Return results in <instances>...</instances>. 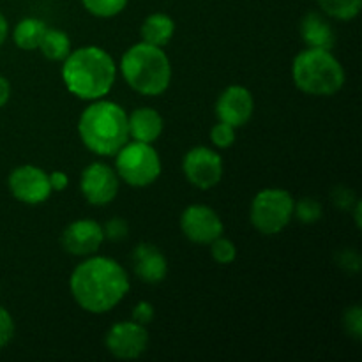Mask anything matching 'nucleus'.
Here are the masks:
<instances>
[{"label":"nucleus","instance_id":"f257e3e1","mask_svg":"<svg viewBox=\"0 0 362 362\" xmlns=\"http://www.w3.org/2000/svg\"><path fill=\"white\" fill-rule=\"evenodd\" d=\"M129 278L122 265L108 257H90L73 271L69 288L81 310L108 313L129 292Z\"/></svg>","mask_w":362,"mask_h":362},{"label":"nucleus","instance_id":"f03ea898","mask_svg":"<svg viewBox=\"0 0 362 362\" xmlns=\"http://www.w3.org/2000/svg\"><path fill=\"white\" fill-rule=\"evenodd\" d=\"M62 62V80L67 90L85 101L105 98L115 83V62L99 46L74 49Z\"/></svg>","mask_w":362,"mask_h":362},{"label":"nucleus","instance_id":"7ed1b4c3","mask_svg":"<svg viewBox=\"0 0 362 362\" xmlns=\"http://www.w3.org/2000/svg\"><path fill=\"white\" fill-rule=\"evenodd\" d=\"M78 131L85 147L99 156H115L129 140L127 113L113 101H98L83 110Z\"/></svg>","mask_w":362,"mask_h":362},{"label":"nucleus","instance_id":"20e7f679","mask_svg":"<svg viewBox=\"0 0 362 362\" xmlns=\"http://www.w3.org/2000/svg\"><path fill=\"white\" fill-rule=\"evenodd\" d=\"M120 71L127 85L144 95L163 94L172 81V66L166 53L144 41L124 53Z\"/></svg>","mask_w":362,"mask_h":362},{"label":"nucleus","instance_id":"39448f33","mask_svg":"<svg viewBox=\"0 0 362 362\" xmlns=\"http://www.w3.org/2000/svg\"><path fill=\"white\" fill-rule=\"evenodd\" d=\"M292 76L299 90L322 98L334 95L345 83V69L331 49H303L293 59Z\"/></svg>","mask_w":362,"mask_h":362},{"label":"nucleus","instance_id":"423d86ee","mask_svg":"<svg viewBox=\"0 0 362 362\" xmlns=\"http://www.w3.org/2000/svg\"><path fill=\"white\" fill-rule=\"evenodd\" d=\"M115 170L119 179L134 187L151 186L161 175V159L152 144L133 140L124 144L115 154Z\"/></svg>","mask_w":362,"mask_h":362},{"label":"nucleus","instance_id":"0eeeda50","mask_svg":"<svg viewBox=\"0 0 362 362\" xmlns=\"http://www.w3.org/2000/svg\"><path fill=\"white\" fill-rule=\"evenodd\" d=\"M296 200L281 187H267L257 193L251 204V223L264 235H276L288 226Z\"/></svg>","mask_w":362,"mask_h":362},{"label":"nucleus","instance_id":"6e6552de","mask_svg":"<svg viewBox=\"0 0 362 362\" xmlns=\"http://www.w3.org/2000/svg\"><path fill=\"white\" fill-rule=\"evenodd\" d=\"M184 175L187 182L198 189H211L223 177V159L209 147H193L187 151L182 161Z\"/></svg>","mask_w":362,"mask_h":362},{"label":"nucleus","instance_id":"1a4fd4ad","mask_svg":"<svg viewBox=\"0 0 362 362\" xmlns=\"http://www.w3.org/2000/svg\"><path fill=\"white\" fill-rule=\"evenodd\" d=\"M7 184H9L13 197L28 205L42 204L52 194L48 173L34 165H23L14 168Z\"/></svg>","mask_w":362,"mask_h":362},{"label":"nucleus","instance_id":"9d476101","mask_svg":"<svg viewBox=\"0 0 362 362\" xmlns=\"http://www.w3.org/2000/svg\"><path fill=\"white\" fill-rule=\"evenodd\" d=\"M80 189L88 204L101 207L119 193V175L105 163H92L81 173Z\"/></svg>","mask_w":362,"mask_h":362},{"label":"nucleus","instance_id":"9b49d317","mask_svg":"<svg viewBox=\"0 0 362 362\" xmlns=\"http://www.w3.org/2000/svg\"><path fill=\"white\" fill-rule=\"evenodd\" d=\"M180 228H182L186 239L194 244H211L212 240L223 235L221 218L218 212L202 204L189 205L180 216Z\"/></svg>","mask_w":362,"mask_h":362},{"label":"nucleus","instance_id":"f8f14e48","mask_svg":"<svg viewBox=\"0 0 362 362\" xmlns=\"http://www.w3.org/2000/svg\"><path fill=\"white\" fill-rule=\"evenodd\" d=\"M147 329H145V325L136 324L134 320L115 324L106 334V349L117 359H138L147 350Z\"/></svg>","mask_w":362,"mask_h":362},{"label":"nucleus","instance_id":"ddd939ff","mask_svg":"<svg viewBox=\"0 0 362 362\" xmlns=\"http://www.w3.org/2000/svg\"><path fill=\"white\" fill-rule=\"evenodd\" d=\"M253 110V95L243 85H230L221 92L218 103H216V115H218L219 122L230 124L235 129L250 122Z\"/></svg>","mask_w":362,"mask_h":362},{"label":"nucleus","instance_id":"4468645a","mask_svg":"<svg viewBox=\"0 0 362 362\" xmlns=\"http://www.w3.org/2000/svg\"><path fill=\"white\" fill-rule=\"evenodd\" d=\"M105 240L103 226L94 219L73 221L62 233V246L74 257H90Z\"/></svg>","mask_w":362,"mask_h":362},{"label":"nucleus","instance_id":"2eb2a0df","mask_svg":"<svg viewBox=\"0 0 362 362\" xmlns=\"http://www.w3.org/2000/svg\"><path fill=\"white\" fill-rule=\"evenodd\" d=\"M133 262L136 276L144 283H148V285L161 283L166 278V274H168V262H166L161 250L156 247L154 244H140L134 250Z\"/></svg>","mask_w":362,"mask_h":362},{"label":"nucleus","instance_id":"dca6fc26","mask_svg":"<svg viewBox=\"0 0 362 362\" xmlns=\"http://www.w3.org/2000/svg\"><path fill=\"white\" fill-rule=\"evenodd\" d=\"M127 127H129V138L136 141H144V144H154L163 133V117L154 108H144L134 110L131 115H127Z\"/></svg>","mask_w":362,"mask_h":362},{"label":"nucleus","instance_id":"f3484780","mask_svg":"<svg viewBox=\"0 0 362 362\" xmlns=\"http://www.w3.org/2000/svg\"><path fill=\"white\" fill-rule=\"evenodd\" d=\"M300 37L308 48L332 49L336 45L334 28L318 13H310L300 21Z\"/></svg>","mask_w":362,"mask_h":362},{"label":"nucleus","instance_id":"a211bd4d","mask_svg":"<svg viewBox=\"0 0 362 362\" xmlns=\"http://www.w3.org/2000/svg\"><path fill=\"white\" fill-rule=\"evenodd\" d=\"M175 32V23L172 18L165 13H154L145 18L141 25V37L144 42H148L152 46H165L168 45L170 39L173 37Z\"/></svg>","mask_w":362,"mask_h":362},{"label":"nucleus","instance_id":"6ab92c4d","mask_svg":"<svg viewBox=\"0 0 362 362\" xmlns=\"http://www.w3.org/2000/svg\"><path fill=\"white\" fill-rule=\"evenodd\" d=\"M46 23L39 18H23L20 23L14 27L13 39L18 48L21 49H37L41 45V39L46 32Z\"/></svg>","mask_w":362,"mask_h":362},{"label":"nucleus","instance_id":"aec40b11","mask_svg":"<svg viewBox=\"0 0 362 362\" xmlns=\"http://www.w3.org/2000/svg\"><path fill=\"white\" fill-rule=\"evenodd\" d=\"M39 49H41L46 59L55 60V62L64 60L71 53L69 35L64 30H59V28H46Z\"/></svg>","mask_w":362,"mask_h":362},{"label":"nucleus","instance_id":"412c9836","mask_svg":"<svg viewBox=\"0 0 362 362\" xmlns=\"http://www.w3.org/2000/svg\"><path fill=\"white\" fill-rule=\"evenodd\" d=\"M320 9L334 20H354L362 9V0H317Z\"/></svg>","mask_w":362,"mask_h":362},{"label":"nucleus","instance_id":"4be33fe9","mask_svg":"<svg viewBox=\"0 0 362 362\" xmlns=\"http://www.w3.org/2000/svg\"><path fill=\"white\" fill-rule=\"evenodd\" d=\"M81 4L94 16L112 18L126 9L127 0H81Z\"/></svg>","mask_w":362,"mask_h":362},{"label":"nucleus","instance_id":"5701e85b","mask_svg":"<svg viewBox=\"0 0 362 362\" xmlns=\"http://www.w3.org/2000/svg\"><path fill=\"white\" fill-rule=\"evenodd\" d=\"M293 214L304 225H313V223H317L322 218V205L317 200H313V198H300L293 205Z\"/></svg>","mask_w":362,"mask_h":362},{"label":"nucleus","instance_id":"b1692460","mask_svg":"<svg viewBox=\"0 0 362 362\" xmlns=\"http://www.w3.org/2000/svg\"><path fill=\"white\" fill-rule=\"evenodd\" d=\"M211 253H212V258H214L218 264L228 265L235 260L237 247L232 240L225 239L223 235H219L218 239H214L211 243Z\"/></svg>","mask_w":362,"mask_h":362},{"label":"nucleus","instance_id":"393cba45","mask_svg":"<svg viewBox=\"0 0 362 362\" xmlns=\"http://www.w3.org/2000/svg\"><path fill=\"white\" fill-rule=\"evenodd\" d=\"M211 140L218 148L232 147L233 141H235V127L226 122H218L212 127Z\"/></svg>","mask_w":362,"mask_h":362},{"label":"nucleus","instance_id":"a878e982","mask_svg":"<svg viewBox=\"0 0 362 362\" xmlns=\"http://www.w3.org/2000/svg\"><path fill=\"white\" fill-rule=\"evenodd\" d=\"M103 233H105V239L108 240H124L129 233V226L127 221L122 218H112L105 226H103Z\"/></svg>","mask_w":362,"mask_h":362},{"label":"nucleus","instance_id":"bb28decb","mask_svg":"<svg viewBox=\"0 0 362 362\" xmlns=\"http://www.w3.org/2000/svg\"><path fill=\"white\" fill-rule=\"evenodd\" d=\"M343 324H345L346 332L350 336H354L356 339L362 338V310L359 306H352L350 310H346L345 318H343Z\"/></svg>","mask_w":362,"mask_h":362},{"label":"nucleus","instance_id":"cd10ccee","mask_svg":"<svg viewBox=\"0 0 362 362\" xmlns=\"http://www.w3.org/2000/svg\"><path fill=\"white\" fill-rule=\"evenodd\" d=\"M14 336V320L6 308L0 306V349L6 346Z\"/></svg>","mask_w":362,"mask_h":362},{"label":"nucleus","instance_id":"c85d7f7f","mask_svg":"<svg viewBox=\"0 0 362 362\" xmlns=\"http://www.w3.org/2000/svg\"><path fill=\"white\" fill-rule=\"evenodd\" d=\"M332 202H334L336 207L343 209V211H346V209H352V205H356V194H354L352 189H349V187L345 186H339V187H334L332 189Z\"/></svg>","mask_w":362,"mask_h":362},{"label":"nucleus","instance_id":"c756f323","mask_svg":"<svg viewBox=\"0 0 362 362\" xmlns=\"http://www.w3.org/2000/svg\"><path fill=\"white\" fill-rule=\"evenodd\" d=\"M154 315H156L154 306H152L151 303H147V300H141V303H138L136 306L133 308V320L140 325L152 324Z\"/></svg>","mask_w":362,"mask_h":362},{"label":"nucleus","instance_id":"7c9ffc66","mask_svg":"<svg viewBox=\"0 0 362 362\" xmlns=\"http://www.w3.org/2000/svg\"><path fill=\"white\" fill-rule=\"evenodd\" d=\"M49 177V186H52V191H62L67 187V175L64 172H53Z\"/></svg>","mask_w":362,"mask_h":362},{"label":"nucleus","instance_id":"2f4dec72","mask_svg":"<svg viewBox=\"0 0 362 362\" xmlns=\"http://www.w3.org/2000/svg\"><path fill=\"white\" fill-rule=\"evenodd\" d=\"M9 95H11V85L6 78L0 74V108L9 101Z\"/></svg>","mask_w":362,"mask_h":362},{"label":"nucleus","instance_id":"473e14b6","mask_svg":"<svg viewBox=\"0 0 362 362\" xmlns=\"http://www.w3.org/2000/svg\"><path fill=\"white\" fill-rule=\"evenodd\" d=\"M7 32H9V23H7L6 16L0 13V45H4V41L7 39Z\"/></svg>","mask_w":362,"mask_h":362}]
</instances>
